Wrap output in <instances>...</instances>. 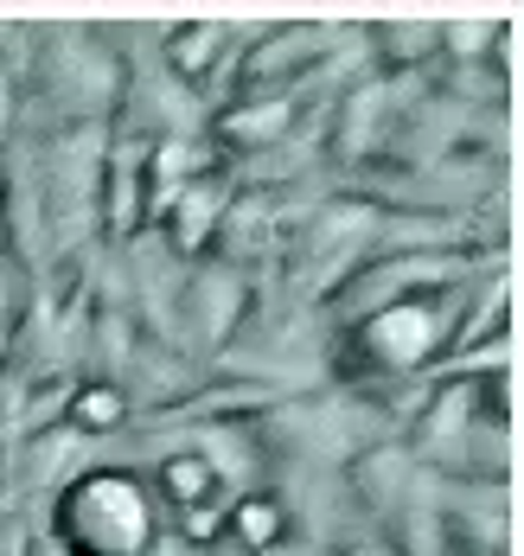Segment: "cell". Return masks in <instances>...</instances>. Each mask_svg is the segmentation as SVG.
<instances>
[{
	"instance_id": "9",
	"label": "cell",
	"mask_w": 524,
	"mask_h": 556,
	"mask_svg": "<svg viewBox=\"0 0 524 556\" xmlns=\"http://www.w3.org/2000/svg\"><path fill=\"white\" fill-rule=\"evenodd\" d=\"M269 556H327V551H314V544H294V538H289V544H276Z\"/></svg>"
},
{
	"instance_id": "7",
	"label": "cell",
	"mask_w": 524,
	"mask_h": 556,
	"mask_svg": "<svg viewBox=\"0 0 524 556\" xmlns=\"http://www.w3.org/2000/svg\"><path fill=\"white\" fill-rule=\"evenodd\" d=\"M128 422H135V409H128V396H122L116 384L77 378L71 409H64V429H71V435H84L90 447H103V442H116V435H128Z\"/></svg>"
},
{
	"instance_id": "3",
	"label": "cell",
	"mask_w": 524,
	"mask_h": 556,
	"mask_svg": "<svg viewBox=\"0 0 524 556\" xmlns=\"http://www.w3.org/2000/svg\"><path fill=\"white\" fill-rule=\"evenodd\" d=\"M429 493L448 556H512V486H467L429 473Z\"/></svg>"
},
{
	"instance_id": "8",
	"label": "cell",
	"mask_w": 524,
	"mask_h": 556,
	"mask_svg": "<svg viewBox=\"0 0 524 556\" xmlns=\"http://www.w3.org/2000/svg\"><path fill=\"white\" fill-rule=\"evenodd\" d=\"M340 556H397V551H391V544H384V538L371 531V538H358V544H346Z\"/></svg>"
},
{
	"instance_id": "6",
	"label": "cell",
	"mask_w": 524,
	"mask_h": 556,
	"mask_svg": "<svg viewBox=\"0 0 524 556\" xmlns=\"http://www.w3.org/2000/svg\"><path fill=\"white\" fill-rule=\"evenodd\" d=\"M276 544H289V518L269 486L256 493H237L225 505V556H269Z\"/></svg>"
},
{
	"instance_id": "5",
	"label": "cell",
	"mask_w": 524,
	"mask_h": 556,
	"mask_svg": "<svg viewBox=\"0 0 524 556\" xmlns=\"http://www.w3.org/2000/svg\"><path fill=\"white\" fill-rule=\"evenodd\" d=\"M237 179H231V161H218L212 173H199L186 192H179L174 205H167V218L154 224V237L174 250L179 263H199L205 250H212V237H218V218H225V205H231Z\"/></svg>"
},
{
	"instance_id": "4",
	"label": "cell",
	"mask_w": 524,
	"mask_h": 556,
	"mask_svg": "<svg viewBox=\"0 0 524 556\" xmlns=\"http://www.w3.org/2000/svg\"><path fill=\"white\" fill-rule=\"evenodd\" d=\"M340 473H346L352 500H358V511H365L371 525H391V518L409 505L416 480H422V467H416L409 442H397V435H391V442H371L365 454H352Z\"/></svg>"
},
{
	"instance_id": "10",
	"label": "cell",
	"mask_w": 524,
	"mask_h": 556,
	"mask_svg": "<svg viewBox=\"0 0 524 556\" xmlns=\"http://www.w3.org/2000/svg\"><path fill=\"white\" fill-rule=\"evenodd\" d=\"M218 556H225V551H218Z\"/></svg>"
},
{
	"instance_id": "2",
	"label": "cell",
	"mask_w": 524,
	"mask_h": 556,
	"mask_svg": "<svg viewBox=\"0 0 524 556\" xmlns=\"http://www.w3.org/2000/svg\"><path fill=\"white\" fill-rule=\"evenodd\" d=\"M243 301H250V276L199 256L186 269V294H179V352L212 365L237 339V327H243Z\"/></svg>"
},
{
	"instance_id": "1",
	"label": "cell",
	"mask_w": 524,
	"mask_h": 556,
	"mask_svg": "<svg viewBox=\"0 0 524 556\" xmlns=\"http://www.w3.org/2000/svg\"><path fill=\"white\" fill-rule=\"evenodd\" d=\"M161 511L167 505L154 500L148 473L122 460H90L64 493H52L39 525L64 556H174Z\"/></svg>"
}]
</instances>
